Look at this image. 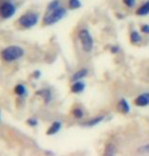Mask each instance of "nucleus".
Wrapping results in <instances>:
<instances>
[{
  "instance_id": "obj_1",
  "label": "nucleus",
  "mask_w": 149,
  "mask_h": 156,
  "mask_svg": "<svg viewBox=\"0 0 149 156\" xmlns=\"http://www.w3.org/2000/svg\"><path fill=\"white\" fill-rule=\"evenodd\" d=\"M23 49H21L18 46H10L2 50L1 58L6 62H12L17 59H20L21 56H23Z\"/></svg>"
},
{
  "instance_id": "obj_2",
  "label": "nucleus",
  "mask_w": 149,
  "mask_h": 156,
  "mask_svg": "<svg viewBox=\"0 0 149 156\" xmlns=\"http://www.w3.org/2000/svg\"><path fill=\"white\" fill-rule=\"evenodd\" d=\"M66 14V10L62 7H58L53 10H48L44 17V24L52 26L56 23H58L61 18H63Z\"/></svg>"
},
{
  "instance_id": "obj_3",
  "label": "nucleus",
  "mask_w": 149,
  "mask_h": 156,
  "mask_svg": "<svg viewBox=\"0 0 149 156\" xmlns=\"http://www.w3.org/2000/svg\"><path fill=\"white\" fill-rule=\"evenodd\" d=\"M78 38L81 43L82 49L84 50L86 53L91 52L92 48H94V39L90 35V33L87 30L83 29L79 32L78 34Z\"/></svg>"
},
{
  "instance_id": "obj_4",
  "label": "nucleus",
  "mask_w": 149,
  "mask_h": 156,
  "mask_svg": "<svg viewBox=\"0 0 149 156\" xmlns=\"http://www.w3.org/2000/svg\"><path fill=\"white\" fill-rule=\"evenodd\" d=\"M38 18L39 16L37 13H27L20 18L18 23L24 27H32L38 23Z\"/></svg>"
},
{
  "instance_id": "obj_5",
  "label": "nucleus",
  "mask_w": 149,
  "mask_h": 156,
  "mask_svg": "<svg viewBox=\"0 0 149 156\" xmlns=\"http://www.w3.org/2000/svg\"><path fill=\"white\" fill-rule=\"evenodd\" d=\"M15 12V7L11 3L5 2L0 6V15L3 18H9L14 14Z\"/></svg>"
},
{
  "instance_id": "obj_6",
  "label": "nucleus",
  "mask_w": 149,
  "mask_h": 156,
  "mask_svg": "<svg viewBox=\"0 0 149 156\" xmlns=\"http://www.w3.org/2000/svg\"><path fill=\"white\" fill-rule=\"evenodd\" d=\"M134 104L137 107H147L149 105V92L142 93L135 98Z\"/></svg>"
},
{
  "instance_id": "obj_7",
  "label": "nucleus",
  "mask_w": 149,
  "mask_h": 156,
  "mask_svg": "<svg viewBox=\"0 0 149 156\" xmlns=\"http://www.w3.org/2000/svg\"><path fill=\"white\" fill-rule=\"evenodd\" d=\"M84 88H85V84L81 82L80 80H77L74 81V83L71 86V91L73 93H80L84 90Z\"/></svg>"
},
{
  "instance_id": "obj_8",
  "label": "nucleus",
  "mask_w": 149,
  "mask_h": 156,
  "mask_svg": "<svg viewBox=\"0 0 149 156\" xmlns=\"http://www.w3.org/2000/svg\"><path fill=\"white\" fill-rule=\"evenodd\" d=\"M118 108H119L123 114H128L130 112V105L125 98H121L119 101V102H118Z\"/></svg>"
},
{
  "instance_id": "obj_9",
  "label": "nucleus",
  "mask_w": 149,
  "mask_h": 156,
  "mask_svg": "<svg viewBox=\"0 0 149 156\" xmlns=\"http://www.w3.org/2000/svg\"><path fill=\"white\" fill-rule=\"evenodd\" d=\"M87 73H88V71L87 69H85V68H82V69H80L78 70L77 72H75L72 75V78H71V80L73 81H77V80H80V79H82L83 77H85L86 75H87Z\"/></svg>"
},
{
  "instance_id": "obj_10",
  "label": "nucleus",
  "mask_w": 149,
  "mask_h": 156,
  "mask_svg": "<svg viewBox=\"0 0 149 156\" xmlns=\"http://www.w3.org/2000/svg\"><path fill=\"white\" fill-rule=\"evenodd\" d=\"M61 122H54L52 125H51V127L49 128L48 131H47V135H54V134L56 133H58L59 131H60L61 129Z\"/></svg>"
},
{
  "instance_id": "obj_11",
  "label": "nucleus",
  "mask_w": 149,
  "mask_h": 156,
  "mask_svg": "<svg viewBox=\"0 0 149 156\" xmlns=\"http://www.w3.org/2000/svg\"><path fill=\"white\" fill-rule=\"evenodd\" d=\"M149 13V1L145 2L144 4H142L140 7H138V9L136 10V14L143 16V15H147Z\"/></svg>"
},
{
  "instance_id": "obj_12",
  "label": "nucleus",
  "mask_w": 149,
  "mask_h": 156,
  "mask_svg": "<svg viewBox=\"0 0 149 156\" xmlns=\"http://www.w3.org/2000/svg\"><path fill=\"white\" fill-rule=\"evenodd\" d=\"M105 117L104 116H97L94 118H92L91 120L87 121L86 123L84 124V126L86 127H94V126H97L99 123H101L102 121H104Z\"/></svg>"
},
{
  "instance_id": "obj_13",
  "label": "nucleus",
  "mask_w": 149,
  "mask_h": 156,
  "mask_svg": "<svg viewBox=\"0 0 149 156\" xmlns=\"http://www.w3.org/2000/svg\"><path fill=\"white\" fill-rule=\"evenodd\" d=\"M37 94L41 95L43 99L45 101V102L47 104L50 101H51V98H52V94H51V91H50L49 89H43V90H39L38 92H37Z\"/></svg>"
},
{
  "instance_id": "obj_14",
  "label": "nucleus",
  "mask_w": 149,
  "mask_h": 156,
  "mask_svg": "<svg viewBox=\"0 0 149 156\" xmlns=\"http://www.w3.org/2000/svg\"><path fill=\"white\" fill-rule=\"evenodd\" d=\"M130 41H131V43L135 44V45L136 44H140L142 42L140 34L138 32H136V30H133V32L130 34Z\"/></svg>"
},
{
  "instance_id": "obj_15",
  "label": "nucleus",
  "mask_w": 149,
  "mask_h": 156,
  "mask_svg": "<svg viewBox=\"0 0 149 156\" xmlns=\"http://www.w3.org/2000/svg\"><path fill=\"white\" fill-rule=\"evenodd\" d=\"M14 92L18 95H23L26 93V87H24V85H23V84H18V85L15 86Z\"/></svg>"
},
{
  "instance_id": "obj_16",
  "label": "nucleus",
  "mask_w": 149,
  "mask_h": 156,
  "mask_svg": "<svg viewBox=\"0 0 149 156\" xmlns=\"http://www.w3.org/2000/svg\"><path fill=\"white\" fill-rule=\"evenodd\" d=\"M116 153V148L113 144H108L107 147H105V155H113Z\"/></svg>"
},
{
  "instance_id": "obj_17",
  "label": "nucleus",
  "mask_w": 149,
  "mask_h": 156,
  "mask_svg": "<svg viewBox=\"0 0 149 156\" xmlns=\"http://www.w3.org/2000/svg\"><path fill=\"white\" fill-rule=\"evenodd\" d=\"M68 4H69V7L71 9H77L81 6V3H80L79 0H69Z\"/></svg>"
},
{
  "instance_id": "obj_18",
  "label": "nucleus",
  "mask_w": 149,
  "mask_h": 156,
  "mask_svg": "<svg viewBox=\"0 0 149 156\" xmlns=\"http://www.w3.org/2000/svg\"><path fill=\"white\" fill-rule=\"evenodd\" d=\"M59 5H60V1H59V0H53V1L48 5V10H53V9L60 7Z\"/></svg>"
},
{
  "instance_id": "obj_19",
  "label": "nucleus",
  "mask_w": 149,
  "mask_h": 156,
  "mask_svg": "<svg viewBox=\"0 0 149 156\" xmlns=\"http://www.w3.org/2000/svg\"><path fill=\"white\" fill-rule=\"evenodd\" d=\"M73 116L76 119H81L83 117V112L81 108H75V110L73 111Z\"/></svg>"
},
{
  "instance_id": "obj_20",
  "label": "nucleus",
  "mask_w": 149,
  "mask_h": 156,
  "mask_svg": "<svg viewBox=\"0 0 149 156\" xmlns=\"http://www.w3.org/2000/svg\"><path fill=\"white\" fill-rule=\"evenodd\" d=\"M123 3L125 4L126 6H128V7H134L136 5V1L135 0H123Z\"/></svg>"
},
{
  "instance_id": "obj_21",
  "label": "nucleus",
  "mask_w": 149,
  "mask_h": 156,
  "mask_svg": "<svg viewBox=\"0 0 149 156\" xmlns=\"http://www.w3.org/2000/svg\"><path fill=\"white\" fill-rule=\"evenodd\" d=\"M139 152H142V153H149V143L148 144H145L141 147H139L138 149Z\"/></svg>"
},
{
  "instance_id": "obj_22",
  "label": "nucleus",
  "mask_w": 149,
  "mask_h": 156,
  "mask_svg": "<svg viewBox=\"0 0 149 156\" xmlns=\"http://www.w3.org/2000/svg\"><path fill=\"white\" fill-rule=\"evenodd\" d=\"M141 32L143 34H146V35H149V24H143L141 27Z\"/></svg>"
},
{
  "instance_id": "obj_23",
  "label": "nucleus",
  "mask_w": 149,
  "mask_h": 156,
  "mask_svg": "<svg viewBox=\"0 0 149 156\" xmlns=\"http://www.w3.org/2000/svg\"><path fill=\"white\" fill-rule=\"evenodd\" d=\"M27 123L29 124L30 126H36V125L38 124V122H37V120H35V119H30V120H27Z\"/></svg>"
},
{
  "instance_id": "obj_24",
  "label": "nucleus",
  "mask_w": 149,
  "mask_h": 156,
  "mask_svg": "<svg viewBox=\"0 0 149 156\" xmlns=\"http://www.w3.org/2000/svg\"><path fill=\"white\" fill-rule=\"evenodd\" d=\"M119 47H116V46H114V47H112V49H111V51L113 54H117L118 52H119Z\"/></svg>"
}]
</instances>
